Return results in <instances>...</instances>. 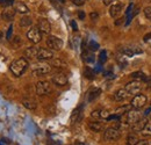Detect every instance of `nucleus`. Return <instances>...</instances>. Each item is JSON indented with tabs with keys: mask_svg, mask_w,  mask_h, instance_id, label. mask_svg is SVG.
<instances>
[{
	"mask_svg": "<svg viewBox=\"0 0 151 145\" xmlns=\"http://www.w3.org/2000/svg\"><path fill=\"white\" fill-rule=\"evenodd\" d=\"M75 144L76 145H87L86 143H85V142H84V141H83V139H77Z\"/></svg>",
	"mask_w": 151,
	"mask_h": 145,
	"instance_id": "58836bf2",
	"label": "nucleus"
},
{
	"mask_svg": "<svg viewBox=\"0 0 151 145\" xmlns=\"http://www.w3.org/2000/svg\"><path fill=\"white\" fill-rule=\"evenodd\" d=\"M15 13H17L15 8L7 7L6 9L2 11V13H1V19L5 20V21H12V20L14 19V17H15Z\"/></svg>",
	"mask_w": 151,
	"mask_h": 145,
	"instance_id": "ddd939ff",
	"label": "nucleus"
},
{
	"mask_svg": "<svg viewBox=\"0 0 151 145\" xmlns=\"http://www.w3.org/2000/svg\"><path fill=\"white\" fill-rule=\"evenodd\" d=\"M71 26H72V28H73V30H75V32L78 30V27H77V24H76L75 21H71Z\"/></svg>",
	"mask_w": 151,
	"mask_h": 145,
	"instance_id": "79ce46f5",
	"label": "nucleus"
},
{
	"mask_svg": "<svg viewBox=\"0 0 151 145\" xmlns=\"http://www.w3.org/2000/svg\"><path fill=\"white\" fill-rule=\"evenodd\" d=\"M90 17H91V19H93V20H95V19H98V13H91L90 14Z\"/></svg>",
	"mask_w": 151,
	"mask_h": 145,
	"instance_id": "37998d69",
	"label": "nucleus"
},
{
	"mask_svg": "<svg viewBox=\"0 0 151 145\" xmlns=\"http://www.w3.org/2000/svg\"><path fill=\"white\" fill-rule=\"evenodd\" d=\"M12 34H13V24L9 26V28H8V30H7V34H6V38H7L8 41L12 39Z\"/></svg>",
	"mask_w": 151,
	"mask_h": 145,
	"instance_id": "72a5a7b5",
	"label": "nucleus"
},
{
	"mask_svg": "<svg viewBox=\"0 0 151 145\" xmlns=\"http://www.w3.org/2000/svg\"><path fill=\"white\" fill-rule=\"evenodd\" d=\"M13 4H14V0H0V6H2L5 8L13 6Z\"/></svg>",
	"mask_w": 151,
	"mask_h": 145,
	"instance_id": "2f4dec72",
	"label": "nucleus"
},
{
	"mask_svg": "<svg viewBox=\"0 0 151 145\" xmlns=\"http://www.w3.org/2000/svg\"><path fill=\"white\" fill-rule=\"evenodd\" d=\"M22 105L27 109H29V110H35L37 108V105H36L35 100H33V99H23L22 100Z\"/></svg>",
	"mask_w": 151,
	"mask_h": 145,
	"instance_id": "f3484780",
	"label": "nucleus"
},
{
	"mask_svg": "<svg viewBox=\"0 0 151 145\" xmlns=\"http://www.w3.org/2000/svg\"><path fill=\"white\" fill-rule=\"evenodd\" d=\"M37 28L42 34H49L51 32V24L47 19H40L38 20Z\"/></svg>",
	"mask_w": 151,
	"mask_h": 145,
	"instance_id": "f8f14e48",
	"label": "nucleus"
},
{
	"mask_svg": "<svg viewBox=\"0 0 151 145\" xmlns=\"http://www.w3.org/2000/svg\"><path fill=\"white\" fill-rule=\"evenodd\" d=\"M148 102V98L143 94H136L132 100V107L135 109L143 108Z\"/></svg>",
	"mask_w": 151,
	"mask_h": 145,
	"instance_id": "20e7f679",
	"label": "nucleus"
},
{
	"mask_svg": "<svg viewBox=\"0 0 151 145\" xmlns=\"http://www.w3.org/2000/svg\"><path fill=\"white\" fill-rule=\"evenodd\" d=\"M142 118V115L141 113L138 111V109H130L128 113H127V117H126V122L129 123V124H134L136 122H138L139 120Z\"/></svg>",
	"mask_w": 151,
	"mask_h": 145,
	"instance_id": "0eeeda50",
	"label": "nucleus"
},
{
	"mask_svg": "<svg viewBox=\"0 0 151 145\" xmlns=\"http://www.w3.org/2000/svg\"><path fill=\"white\" fill-rule=\"evenodd\" d=\"M37 51H38V49L36 47H29V48L26 49L24 56H26L27 58H34V57L37 56Z\"/></svg>",
	"mask_w": 151,
	"mask_h": 145,
	"instance_id": "6ab92c4d",
	"label": "nucleus"
},
{
	"mask_svg": "<svg viewBox=\"0 0 151 145\" xmlns=\"http://www.w3.org/2000/svg\"><path fill=\"white\" fill-rule=\"evenodd\" d=\"M149 121H151V111H149Z\"/></svg>",
	"mask_w": 151,
	"mask_h": 145,
	"instance_id": "09e8293b",
	"label": "nucleus"
},
{
	"mask_svg": "<svg viewBox=\"0 0 151 145\" xmlns=\"http://www.w3.org/2000/svg\"><path fill=\"white\" fill-rule=\"evenodd\" d=\"M84 74H85V77H86L87 79H93V78H94V71L91 70L90 67H86V69L84 70Z\"/></svg>",
	"mask_w": 151,
	"mask_h": 145,
	"instance_id": "c85d7f7f",
	"label": "nucleus"
},
{
	"mask_svg": "<svg viewBox=\"0 0 151 145\" xmlns=\"http://www.w3.org/2000/svg\"><path fill=\"white\" fill-rule=\"evenodd\" d=\"M55 1H57V2H60V4H64V2H65V0H55Z\"/></svg>",
	"mask_w": 151,
	"mask_h": 145,
	"instance_id": "49530a36",
	"label": "nucleus"
},
{
	"mask_svg": "<svg viewBox=\"0 0 151 145\" xmlns=\"http://www.w3.org/2000/svg\"><path fill=\"white\" fill-rule=\"evenodd\" d=\"M47 47L50 50H60L63 48V41L56 36H49L47 38Z\"/></svg>",
	"mask_w": 151,
	"mask_h": 145,
	"instance_id": "7ed1b4c3",
	"label": "nucleus"
},
{
	"mask_svg": "<svg viewBox=\"0 0 151 145\" xmlns=\"http://www.w3.org/2000/svg\"><path fill=\"white\" fill-rule=\"evenodd\" d=\"M88 128L93 131V132H100L102 129H104V126L102 123L98 122V121H93V122H90L88 123Z\"/></svg>",
	"mask_w": 151,
	"mask_h": 145,
	"instance_id": "a211bd4d",
	"label": "nucleus"
},
{
	"mask_svg": "<svg viewBox=\"0 0 151 145\" xmlns=\"http://www.w3.org/2000/svg\"><path fill=\"white\" fill-rule=\"evenodd\" d=\"M100 94H101V90H100V88H94V90H92V91L88 93V98H87L88 102L94 101L95 99H98V98L100 96Z\"/></svg>",
	"mask_w": 151,
	"mask_h": 145,
	"instance_id": "aec40b11",
	"label": "nucleus"
},
{
	"mask_svg": "<svg viewBox=\"0 0 151 145\" xmlns=\"http://www.w3.org/2000/svg\"><path fill=\"white\" fill-rule=\"evenodd\" d=\"M32 22H33V20L29 17H23L20 20V26L21 27H29V26H32Z\"/></svg>",
	"mask_w": 151,
	"mask_h": 145,
	"instance_id": "cd10ccee",
	"label": "nucleus"
},
{
	"mask_svg": "<svg viewBox=\"0 0 151 145\" xmlns=\"http://www.w3.org/2000/svg\"><path fill=\"white\" fill-rule=\"evenodd\" d=\"M36 93L38 95H49L51 93V85L48 81H38L36 84Z\"/></svg>",
	"mask_w": 151,
	"mask_h": 145,
	"instance_id": "39448f33",
	"label": "nucleus"
},
{
	"mask_svg": "<svg viewBox=\"0 0 151 145\" xmlns=\"http://www.w3.org/2000/svg\"><path fill=\"white\" fill-rule=\"evenodd\" d=\"M151 39V33H149V34H147L145 36H144V41L147 42V41H150Z\"/></svg>",
	"mask_w": 151,
	"mask_h": 145,
	"instance_id": "c03bdc74",
	"label": "nucleus"
},
{
	"mask_svg": "<svg viewBox=\"0 0 151 145\" xmlns=\"http://www.w3.org/2000/svg\"><path fill=\"white\" fill-rule=\"evenodd\" d=\"M2 37H4V34H2V32H1V30H0V39H1V38H2Z\"/></svg>",
	"mask_w": 151,
	"mask_h": 145,
	"instance_id": "de8ad7c7",
	"label": "nucleus"
},
{
	"mask_svg": "<svg viewBox=\"0 0 151 145\" xmlns=\"http://www.w3.org/2000/svg\"><path fill=\"white\" fill-rule=\"evenodd\" d=\"M51 72V65L47 63H38L35 64L33 67V73L35 75H45Z\"/></svg>",
	"mask_w": 151,
	"mask_h": 145,
	"instance_id": "f03ea898",
	"label": "nucleus"
},
{
	"mask_svg": "<svg viewBox=\"0 0 151 145\" xmlns=\"http://www.w3.org/2000/svg\"><path fill=\"white\" fill-rule=\"evenodd\" d=\"M137 142H138L137 136H136V135H134V134H130V135H128V137H127V142H126V144L127 145H135Z\"/></svg>",
	"mask_w": 151,
	"mask_h": 145,
	"instance_id": "bb28decb",
	"label": "nucleus"
},
{
	"mask_svg": "<svg viewBox=\"0 0 151 145\" xmlns=\"http://www.w3.org/2000/svg\"><path fill=\"white\" fill-rule=\"evenodd\" d=\"M120 52L124 55V56H128V57H132L134 56V51L129 48H121L120 49Z\"/></svg>",
	"mask_w": 151,
	"mask_h": 145,
	"instance_id": "7c9ffc66",
	"label": "nucleus"
},
{
	"mask_svg": "<svg viewBox=\"0 0 151 145\" xmlns=\"http://www.w3.org/2000/svg\"><path fill=\"white\" fill-rule=\"evenodd\" d=\"M132 78H135V79H143V78H144L143 73L141 72V71H138V72L132 73Z\"/></svg>",
	"mask_w": 151,
	"mask_h": 145,
	"instance_id": "f704fd0d",
	"label": "nucleus"
},
{
	"mask_svg": "<svg viewBox=\"0 0 151 145\" xmlns=\"http://www.w3.org/2000/svg\"><path fill=\"white\" fill-rule=\"evenodd\" d=\"M27 37H28V39L32 42V43H38V42H41V39H42V33L40 32V29H38L37 27L36 28H32L28 33H27Z\"/></svg>",
	"mask_w": 151,
	"mask_h": 145,
	"instance_id": "1a4fd4ad",
	"label": "nucleus"
},
{
	"mask_svg": "<svg viewBox=\"0 0 151 145\" xmlns=\"http://www.w3.org/2000/svg\"><path fill=\"white\" fill-rule=\"evenodd\" d=\"M15 11L19 12V13H22V14H26V13L29 12L28 7H27L24 4H22V2H18V4H17V6H15Z\"/></svg>",
	"mask_w": 151,
	"mask_h": 145,
	"instance_id": "393cba45",
	"label": "nucleus"
},
{
	"mask_svg": "<svg viewBox=\"0 0 151 145\" xmlns=\"http://www.w3.org/2000/svg\"><path fill=\"white\" fill-rule=\"evenodd\" d=\"M78 17H79V19H81V20H84L85 19V13L84 12H78Z\"/></svg>",
	"mask_w": 151,
	"mask_h": 145,
	"instance_id": "a19ab883",
	"label": "nucleus"
},
{
	"mask_svg": "<svg viewBox=\"0 0 151 145\" xmlns=\"http://www.w3.org/2000/svg\"><path fill=\"white\" fill-rule=\"evenodd\" d=\"M130 109H132V105L122 106V107H119V108L115 110V114H116V115H119V116H121V115H123V114H127Z\"/></svg>",
	"mask_w": 151,
	"mask_h": 145,
	"instance_id": "5701e85b",
	"label": "nucleus"
},
{
	"mask_svg": "<svg viewBox=\"0 0 151 145\" xmlns=\"http://www.w3.org/2000/svg\"><path fill=\"white\" fill-rule=\"evenodd\" d=\"M88 47H90V49H91L92 51H95V50L99 49V44H98L96 42H94V41H91L90 44H88Z\"/></svg>",
	"mask_w": 151,
	"mask_h": 145,
	"instance_id": "473e14b6",
	"label": "nucleus"
},
{
	"mask_svg": "<svg viewBox=\"0 0 151 145\" xmlns=\"http://www.w3.org/2000/svg\"><path fill=\"white\" fill-rule=\"evenodd\" d=\"M129 95H130V94H129L128 92L126 91L124 88H122V90H119V91L115 92V94H114V99H115L116 101H123V100H126Z\"/></svg>",
	"mask_w": 151,
	"mask_h": 145,
	"instance_id": "4468645a",
	"label": "nucleus"
},
{
	"mask_svg": "<svg viewBox=\"0 0 151 145\" xmlns=\"http://www.w3.org/2000/svg\"><path fill=\"white\" fill-rule=\"evenodd\" d=\"M122 8H123V5H122V4H115V5H113V6L109 8V14H111V17H112V18H116V17L121 13Z\"/></svg>",
	"mask_w": 151,
	"mask_h": 145,
	"instance_id": "2eb2a0df",
	"label": "nucleus"
},
{
	"mask_svg": "<svg viewBox=\"0 0 151 145\" xmlns=\"http://www.w3.org/2000/svg\"><path fill=\"white\" fill-rule=\"evenodd\" d=\"M83 59L86 62V63H93L94 62V55L84 50L83 51Z\"/></svg>",
	"mask_w": 151,
	"mask_h": 145,
	"instance_id": "b1692460",
	"label": "nucleus"
},
{
	"mask_svg": "<svg viewBox=\"0 0 151 145\" xmlns=\"http://www.w3.org/2000/svg\"><path fill=\"white\" fill-rule=\"evenodd\" d=\"M141 134H142L144 137L151 136V122H148V123L143 127V129L141 130Z\"/></svg>",
	"mask_w": 151,
	"mask_h": 145,
	"instance_id": "a878e982",
	"label": "nucleus"
},
{
	"mask_svg": "<svg viewBox=\"0 0 151 145\" xmlns=\"http://www.w3.org/2000/svg\"><path fill=\"white\" fill-rule=\"evenodd\" d=\"M51 65L54 67H57V69H64L66 66V63L63 60V59H59V58H56L51 62Z\"/></svg>",
	"mask_w": 151,
	"mask_h": 145,
	"instance_id": "4be33fe9",
	"label": "nucleus"
},
{
	"mask_svg": "<svg viewBox=\"0 0 151 145\" xmlns=\"http://www.w3.org/2000/svg\"><path fill=\"white\" fill-rule=\"evenodd\" d=\"M135 145H149V143H148V141H139Z\"/></svg>",
	"mask_w": 151,
	"mask_h": 145,
	"instance_id": "ea45409f",
	"label": "nucleus"
},
{
	"mask_svg": "<svg viewBox=\"0 0 151 145\" xmlns=\"http://www.w3.org/2000/svg\"><path fill=\"white\" fill-rule=\"evenodd\" d=\"M124 90L128 92L129 94H137L138 92L142 90V84L139 80H134V81H130L126 85Z\"/></svg>",
	"mask_w": 151,
	"mask_h": 145,
	"instance_id": "6e6552de",
	"label": "nucleus"
},
{
	"mask_svg": "<svg viewBox=\"0 0 151 145\" xmlns=\"http://www.w3.org/2000/svg\"><path fill=\"white\" fill-rule=\"evenodd\" d=\"M144 14H145V17L148 19H151V6L150 7H147L144 9Z\"/></svg>",
	"mask_w": 151,
	"mask_h": 145,
	"instance_id": "c9c22d12",
	"label": "nucleus"
},
{
	"mask_svg": "<svg viewBox=\"0 0 151 145\" xmlns=\"http://www.w3.org/2000/svg\"><path fill=\"white\" fill-rule=\"evenodd\" d=\"M52 57H54V52H52V50H50V49H45V48L38 49L37 56H36V58H37L38 60H41V62L49 60V59H51Z\"/></svg>",
	"mask_w": 151,
	"mask_h": 145,
	"instance_id": "9b49d317",
	"label": "nucleus"
},
{
	"mask_svg": "<svg viewBox=\"0 0 151 145\" xmlns=\"http://www.w3.org/2000/svg\"><path fill=\"white\" fill-rule=\"evenodd\" d=\"M83 118V111H81V107H78L73 110L72 115H71V122L76 123V122H79L80 120Z\"/></svg>",
	"mask_w": 151,
	"mask_h": 145,
	"instance_id": "dca6fc26",
	"label": "nucleus"
},
{
	"mask_svg": "<svg viewBox=\"0 0 151 145\" xmlns=\"http://www.w3.org/2000/svg\"><path fill=\"white\" fill-rule=\"evenodd\" d=\"M114 0H104V4L107 6V5H109V4H112Z\"/></svg>",
	"mask_w": 151,
	"mask_h": 145,
	"instance_id": "a18cd8bd",
	"label": "nucleus"
},
{
	"mask_svg": "<svg viewBox=\"0 0 151 145\" xmlns=\"http://www.w3.org/2000/svg\"><path fill=\"white\" fill-rule=\"evenodd\" d=\"M72 4H75L76 6H83L85 4V0H71Z\"/></svg>",
	"mask_w": 151,
	"mask_h": 145,
	"instance_id": "e433bc0d",
	"label": "nucleus"
},
{
	"mask_svg": "<svg viewBox=\"0 0 151 145\" xmlns=\"http://www.w3.org/2000/svg\"><path fill=\"white\" fill-rule=\"evenodd\" d=\"M106 60H107V52H106V50H102L99 55V63L100 64H105Z\"/></svg>",
	"mask_w": 151,
	"mask_h": 145,
	"instance_id": "c756f323",
	"label": "nucleus"
},
{
	"mask_svg": "<svg viewBox=\"0 0 151 145\" xmlns=\"http://www.w3.org/2000/svg\"><path fill=\"white\" fill-rule=\"evenodd\" d=\"M147 123H148L147 120H142V118H141L138 122H136V123L132 124V130H134V131H139V132H141V130L143 129V127H144Z\"/></svg>",
	"mask_w": 151,
	"mask_h": 145,
	"instance_id": "412c9836",
	"label": "nucleus"
},
{
	"mask_svg": "<svg viewBox=\"0 0 151 145\" xmlns=\"http://www.w3.org/2000/svg\"><path fill=\"white\" fill-rule=\"evenodd\" d=\"M52 83L56 86L63 87V86H65L68 84V77H66V74H64L63 72H57L52 75Z\"/></svg>",
	"mask_w": 151,
	"mask_h": 145,
	"instance_id": "9d476101",
	"label": "nucleus"
},
{
	"mask_svg": "<svg viewBox=\"0 0 151 145\" xmlns=\"http://www.w3.org/2000/svg\"><path fill=\"white\" fill-rule=\"evenodd\" d=\"M28 60L26 58H19L9 65V71L15 77H21L28 69Z\"/></svg>",
	"mask_w": 151,
	"mask_h": 145,
	"instance_id": "f257e3e1",
	"label": "nucleus"
},
{
	"mask_svg": "<svg viewBox=\"0 0 151 145\" xmlns=\"http://www.w3.org/2000/svg\"><path fill=\"white\" fill-rule=\"evenodd\" d=\"M121 137V132L117 128H108L105 130L104 138L105 141H117Z\"/></svg>",
	"mask_w": 151,
	"mask_h": 145,
	"instance_id": "423d86ee",
	"label": "nucleus"
},
{
	"mask_svg": "<svg viewBox=\"0 0 151 145\" xmlns=\"http://www.w3.org/2000/svg\"><path fill=\"white\" fill-rule=\"evenodd\" d=\"M100 111H101V110H94V111L92 113V117H93V118H101V117H100Z\"/></svg>",
	"mask_w": 151,
	"mask_h": 145,
	"instance_id": "4c0bfd02",
	"label": "nucleus"
}]
</instances>
